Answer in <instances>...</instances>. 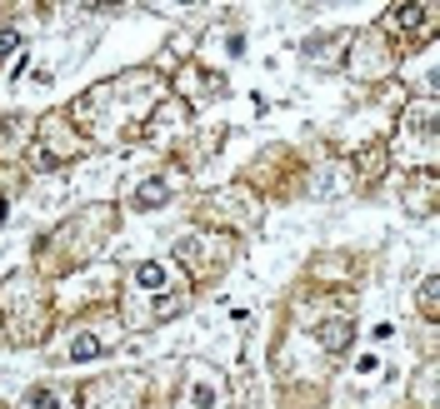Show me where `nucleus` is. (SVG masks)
Masks as SVG:
<instances>
[{"label": "nucleus", "instance_id": "nucleus-1", "mask_svg": "<svg viewBox=\"0 0 440 409\" xmlns=\"http://www.w3.org/2000/svg\"><path fill=\"white\" fill-rule=\"evenodd\" d=\"M345 339H350V325H345V319H335L330 330H321V344H330V350H341Z\"/></svg>", "mask_w": 440, "mask_h": 409}, {"label": "nucleus", "instance_id": "nucleus-2", "mask_svg": "<svg viewBox=\"0 0 440 409\" xmlns=\"http://www.w3.org/2000/svg\"><path fill=\"white\" fill-rule=\"evenodd\" d=\"M155 200H165V180H151L140 190V205H155Z\"/></svg>", "mask_w": 440, "mask_h": 409}]
</instances>
